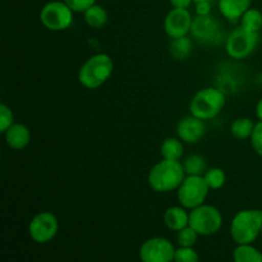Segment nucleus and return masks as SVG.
<instances>
[{
    "label": "nucleus",
    "mask_w": 262,
    "mask_h": 262,
    "mask_svg": "<svg viewBox=\"0 0 262 262\" xmlns=\"http://www.w3.org/2000/svg\"><path fill=\"white\" fill-rule=\"evenodd\" d=\"M187 177L182 161L163 159L148 171V186L159 193L177 191Z\"/></svg>",
    "instance_id": "1"
},
{
    "label": "nucleus",
    "mask_w": 262,
    "mask_h": 262,
    "mask_svg": "<svg viewBox=\"0 0 262 262\" xmlns=\"http://www.w3.org/2000/svg\"><path fill=\"white\" fill-rule=\"evenodd\" d=\"M114 72V61L107 54H95L78 71V81L89 90H96L106 83Z\"/></svg>",
    "instance_id": "2"
},
{
    "label": "nucleus",
    "mask_w": 262,
    "mask_h": 262,
    "mask_svg": "<svg viewBox=\"0 0 262 262\" xmlns=\"http://www.w3.org/2000/svg\"><path fill=\"white\" fill-rule=\"evenodd\" d=\"M262 211L258 209L241 210L230 223V235L238 245H251L261 234Z\"/></svg>",
    "instance_id": "3"
},
{
    "label": "nucleus",
    "mask_w": 262,
    "mask_h": 262,
    "mask_svg": "<svg viewBox=\"0 0 262 262\" xmlns=\"http://www.w3.org/2000/svg\"><path fill=\"white\" fill-rule=\"evenodd\" d=\"M227 104L225 94L215 87H206L194 94L189 102V113L202 120L216 118Z\"/></svg>",
    "instance_id": "4"
},
{
    "label": "nucleus",
    "mask_w": 262,
    "mask_h": 262,
    "mask_svg": "<svg viewBox=\"0 0 262 262\" xmlns=\"http://www.w3.org/2000/svg\"><path fill=\"white\" fill-rule=\"evenodd\" d=\"M210 191L211 189L206 184L204 177L187 176L177 189V197L179 205L191 211L205 204Z\"/></svg>",
    "instance_id": "5"
},
{
    "label": "nucleus",
    "mask_w": 262,
    "mask_h": 262,
    "mask_svg": "<svg viewBox=\"0 0 262 262\" xmlns=\"http://www.w3.org/2000/svg\"><path fill=\"white\" fill-rule=\"evenodd\" d=\"M73 19L74 12L64 0L46 3L40 12V20L43 27L54 32L68 30L73 25Z\"/></svg>",
    "instance_id": "6"
},
{
    "label": "nucleus",
    "mask_w": 262,
    "mask_h": 262,
    "mask_svg": "<svg viewBox=\"0 0 262 262\" xmlns=\"http://www.w3.org/2000/svg\"><path fill=\"white\" fill-rule=\"evenodd\" d=\"M258 33L251 32L242 26L234 28L225 38V51L235 60L248 58L258 45Z\"/></svg>",
    "instance_id": "7"
},
{
    "label": "nucleus",
    "mask_w": 262,
    "mask_h": 262,
    "mask_svg": "<svg viewBox=\"0 0 262 262\" xmlns=\"http://www.w3.org/2000/svg\"><path fill=\"white\" fill-rule=\"evenodd\" d=\"M223 225V215L212 205H201L189 211V227L193 228L199 235H212L220 230Z\"/></svg>",
    "instance_id": "8"
},
{
    "label": "nucleus",
    "mask_w": 262,
    "mask_h": 262,
    "mask_svg": "<svg viewBox=\"0 0 262 262\" xmlns=\"http://www.w3.org/2000/svg\"><path fill=\"white\" fill-rule=\"evenodd\" d=\"M191 35L197 42L207 46H217L225 42L219 20L210 15H196L191 27Z\"/></svg>",
    "instance_id": "9"
},
{
    "label": "nucleus",
    "mask_w": 262,
    "mask_h": 262,
    "mask_svg": "<svg viewBox=\"0 0 262 262\" xmlns=\"http://www.w3.org/2000/svg\"><path fill=\"white\" fill-rule=\"evenodd\" d=\"M176 250L170 241L163 237H154L146 241L140 248L142 262H173Z\"/></svg>",
    "instance_id": "10"
},
{
    "label": "nucleus",
    "mask_w": 262,
    "mask_h": 262,
    "mask_svg": "<svg viewBox=\"0 0 262 262\" xmlns=\"http://www.w3.org/2000/svg\"><path fill=\"white\" fill-rule=\"evenodd\" d=\"M59 230V222L54 214L49 211L38 212L32 217L28 225L31 238L36 243H48L54 239Z\"/></svg>",
    "instance_id": "11"
},
{
    "label": "nucleus",
    "mask_w": 262,
    "mask_h": 262,
    "mask_svg": "<svg viewBox=\"0 0 262 262\" xmlns=\"http://www.w3.org/2000/svg\"><path fill=\"white\" fill-rule=\"evenodd\" d=\"M193 18L188 9L171 8L164 19V30L170 38L183 37L191 33Z\"/></svg>",
    "instance_id": "12"
},
{
    "label": "nucleus",
    "mask_w": 262,
    "mask_h": 262,
    "mask_svg": "<svg viewBox=\"0 0 262 262\" xmlns=\"http://www.w3.org/2000/svg\"><path fill=\"white\" fill-rule=\"evenodd\" d=\"M205 133H206L205 120L200 119L192 114L182 118L177 125V136L184 143H188V145H193V143L201 141Z\"/></svg>",
    "instance_id": "13"
},
{
    "label": "nucleus",
    "mask_w": 262,
    "mask_h": 262,
    "mask_svg": "<svg viewBox=\"0 0 262 262\" xmlns=\"http://www.w3.org/2000/svg\"><path fill=\"white\" fill-rule=\"evenodd\" d=\"M4 138L7 145L13 150H25L31 143V130L27 125L22 123H14L4 133Z\"/></svg>",
    "instance_id": "14"
},
{
    "label": "nucleus",
    "mask_w": 262,
    "mask_h": 262,
    "mask_svg": "<svg viewBox=\"0 0 262 262\" xmlns=\"http://www.w3.org/2000/svg\"><path fill=\"white\" fill-rule=\"evenodd\" d=\"M252 0H219L217 7L225 19L230 22L241 20L242 15L251 8Z\"/></svg>",
    "instance_id": "15"
},
{
    "label": "nucleus",
    "mask_w": 262,
    "mask_h": 262,
    "mask_svg": "<svg viewBox=\"0 0 262 262\" xmlns=\"http://www.w3.org/2000/svg\"><path fill=\"white\" fill-rule=\"evenodd\" d=\"M164 224L173 232H181L189 225V212L182 205L170 206L164 212Z\"/></svg>",
    "instance_id": "16"
},
{
    "label": "nucleus",
    "mask_w": 262,
    "mask_h": 262,
    "mask_svg": "<svg viewBox=\"0 0 262 262\" xmlns=\"http://www.w3.org/2000/svg\"><path fill=\"white\" fill-rule=\"evenodd\" d=\"M160 154L166 160H178L184 155V142L179 137H168L160 146Z\"/></svg>",
    "instance_id": "17"
},
{
    "label": "nucleus",
    "mask_w": 262,
    "mask_h": 262,
    "mask_svg": "<svg viewBox=\"0 0 262 262\" xmlns=\"http://www.w3.org/2000/svg\"><path fill=\"white\" fill-rule=\"evenodd\" d=\"M84 22L89 27L94 28V30H100V28H104L107 25V20H109V15L107 12L105 10V8H102L101 5L95 4L91 8L86 10L83 13Z\"/></svg>",
    "instance_id": "18"
},
{
    "label": "nucleus",
    "mask_w": 262,
    "mask_h": 262,
    "mask_svg": "<svg viewBox=\"0 0 262 262\" xmlns=\"http://www.w3.org/2000/svg\"><path fill=\"white\" fill-rule=\"evenodd\" d=\"M256 123L251 118H237L230 124V133L237 140H247L252 136Z\"/></svg>",
    "instance_id": "19"
},
{
    "label": "nucleus",
    "mask_w": 262,
    "mask_h": 262,
    "mask_svg": "<svg viewBox=\"0 0 262 262\" xmlns=\"http://www.w3.org/2000/svg\"><path fill=\"white\" fill-rule=\"evenodd\" d=\"M192 53V40L188 36L171 38L170 54L177 60H186Z\"/></svg>",
    "instance_id": "20"
},
{
    "label": "nucleus",
    "mask_w": 262,
    "mask_h": 262,
    "mask_svg": "<svg viewBox=\"0 0 262 262\" xmlns=\"http://www.w3.org/2000/svg\"><path fill=\"white\" fill-rule=\"evenodd\" d=\"M184 170L187 176H200L204 177L207 171V163L204 156L201 155H189L183 161Z\"/></svg>",
    "instance_id": "21"
},
{
    "label": "nucleus",
    "mask_w": 262,
    "mask_h": 262,
    "mask_svg": "<svg viewBox=\"0 0 262 262\" xmlns=\"http://www.w3.org/2000/svg\"><path fill=\"white\" fill-rule=\"evenodd\" d=\"M233 257L234 262H262V253L251 245H238Z\"/></svg>",
    "instance_id": "22"
},
{
    "label": "nucleus",
    "mask_w": 262,
    "mask_h": 262,
    "mask_svg": "<svg viewBox=\"0 0 262 262\" xmlns=\"http://www.w3.org/2000/svg\"><path fill=\"white\" fill-rule=\"evenodd\" d=\"M241 26L251 32H260L262 28V13L256 8H250L241 18Z\"/></svg>",
    "instance_id": "23"
},
{
    "label": "nucleus",
    "mask_w": 262,
    "mask_h": 262,
    "mask_svg": "<svg viewBox=\"0 0 262 262\" xmlns=\"http://www.w3.org/2000/svg\"><path fill=\"white\" fill-rule=\"evenodd\" d=\"M205 182L212 191L222 189L227 183V174L222 168H209L204 176Z\"/></svg>",
    "instance_id": "24"
},
{
    "label": "nucleus",
    "mask_w": 262,
    "mask_h": 262,
    "mask_svg": "<svg viewBox=\"0 0 262 262\" xmlns=\"http://www.w3.org/2000/svg\"><path fill=\"white\" fill-rule=\"evenodd\" d=\"M197 237H199V234H197L196 230L188 225L181 232H178L177 241H178V245L181 247H193L197 242Z\"/></svg>",
    "instance_id": "25"
},
{
    "label": "nucleus",
    "mask_w": 262,
    "mask_h": 262,
    "mask_svg": "<svg viewBox=\"0 0 262 262\" xmlns=\"http://www.w3.org/2000/svg\"><path fill=\"white\" fill-rule=\"evenodd\" d=\"M14 124V114L8 105H0V132L5 133Z\"/></svg>",
    "instance_id": "26"
},
{
    "label": "nucleus",
    "mask_w": 262,
    "mask_h": 262,
    "mask_svg": "<svg viewBox=\"0 0 262 262\" xmlns=\"http://www.w3.org/2000/svg\"><path fill=\"white\" fill-rule=\"evenodd\" d=\"M174 262H199V255L192 247H181L176 250Z\"/></svg>",
    "instance_id": "27"
},
{
    "label": "nucleus",
    "mask_w": 262,
    "mask_h": 262,
    "mask_svg": "<svg viewBox=\"0 0 262 262\" xmlns=\"http://www.w3.org/2000/svg\"><path fill=\"white\" fill-rule=\"evenodd\" d=\"M251 146L253 151L262 158V122H256L255 129H253L252 136H251Z\"/></svg>",
    "instance_id": "28"
},
{
    "label": "nucleus",
    "mask_w": 262,
    "mask_h": 262,
    "mask_svg": "<svg viewBox=\"0 0 262 262\" xmlns=\"http://www.w3.org/2000/svg\"><path fill=\"white\" fill-rule=\"evenodd\" d=\"M74 13H84L89 8L96 4L97 0H64Z\"/></svg>",
    "instance_id": "29"
},
{
    "label": "nucleus",
    "mask_w": 262,
    "mask_h": 262,
    "mask_svg": "<svg viewBox=\"0 0 262 262\" xmlns=\"http://www.w3.org/2000/svg\"><path fill=\"white\" fill-rule=\"evenodd\" d=\"M196 15H210L211 13V2H200L194 5Z\"/></svg>",
    "instance_id": "30"
},
{
    "label": "nucleus",
    "mask_w": 262,
    "mask_h": 262,
    "mask_svg": "<svg viewBox=\"0 0 262 262\" xmlns=\"http://www.w3.org/2000/svg\"><path fill=\"white\" fill-rule=\"evenodd\" d=\"M173 8H181V9H188L189 5L193 3V0H169Z\"/></svg>",
    "instance_id": "31"
},
{
    "label": "nucleus",
    "mask_w": 262,
    "mask_h": 262,
    "mask_svg": "<svg viewBox=\"0 0 262 262\" xmlns=\"http://www.w3.org/2000/svg\"><path fill=\"white\" fill-rule=\"evenodd\" d=\"M256 115H257V119L262 122V99L256 105Z\"/></svg>",
    "instance_id": "32"
},
{
    "label": "nucleus",
    "mask_w": 262,
    "mask_h": 262,
    "mask_svg": "<svg viewBox=\"0 0 262 262\" xmlns=\"http://www.w3.org/2000/svg\"><path fill=\"white\" fill-rule=\"evenodd\" d=\"M200 2H211V0H193L194 4H196V3H200Z\"/></svg>",
    "instance_id": "33"
},
{
    "label": "nucleus",
    "mask_w": 262,
    "mask_h": 262,
    "mask_svg": "<svg viewBox=\"0 0 262 262\" xmlns=\"http://www.w3.org/2000/svg\"><path fill=\"white\" fill-rule=\"evenodd\" d=\"M261 235H262V228H261Z\"/></svg>",
    "instance_id": "34"
}]
</instances>
